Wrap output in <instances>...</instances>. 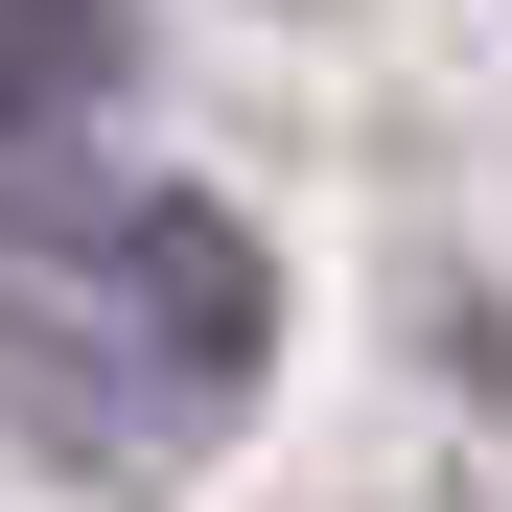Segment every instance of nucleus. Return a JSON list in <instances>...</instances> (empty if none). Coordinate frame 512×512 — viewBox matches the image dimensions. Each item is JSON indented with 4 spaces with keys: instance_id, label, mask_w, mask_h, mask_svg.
Listing matches in <instances>:
<instances>
[{
    "instance_id": "nucleus-1",
    "label": "nucleus",
    "mask_w": 512,
    "mask_h": 512,
    "mask_svg": "<svg viewBox=\"0 0 512 512\" xmlns=\"http://www.w3.org/2000/svg\"><path fill=\"white\" fill-rule=\"evenodd\" d=\"M280 350V280L210 187H117V210H24L0 233V373H24L70 443H210Z\"/></svg>"
},
{
    "instance_id": "nucleus-2",
    "label": "nucleus",
    "mask_w": 512,
    "mask_h": 512,
    "mask_svg": "<svg viewBox=\"0 0 512 512\" xmlns=\"http://www.w3.org/2000/svg\"><path fill=\"white\" fill-rule=\"evenodd\" d=\"M117 94V0H0V187Z\"/></svg>"
}]
</instances>
